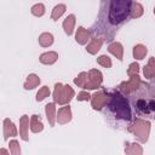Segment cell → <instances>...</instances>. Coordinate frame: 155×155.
Wrapping results in <instances>:
<instances>
[{
  "label": "cell",
  "mask_w": 155,
  "mask_h": 155,
  "mask_svg": "<svg viewBox=\"0 0 155 155\" xmlns=\"http://www.w3.org/2000/svg\"><path fill=\"white\" fill-rule=\"evenodd\" d=\"M105 105L108 108V111L116 120L130 121L132 119V110L130 103L120 91H114L113 93H110V96H108Z\"/></svg>",
  "instance_id": "cell-1"
},
{
  "label": "cell",
  "mask_w": 155,
  "mask_h": 155,
  "mask_svg": "<svg viewBox=\"0 0 155 155\" xmlns=\"http://www.w3.org/2000/svg\"><path fill=\"white\" fill-rule=\"evenodd\" d=\"M132 0H110L108 7V21L113 25H117L127 19L131 12Z\"/></svg>",
  "instance_id": "cell-2"
},
{
  "label": "cell",
  "mask_w": 155,
  "mask_h": 155,
  "mask_svg": "<svg viewBox=\"0 0 155 155\" xmlns=\"http://www.w3.org/2000/svg\"><path fill=\"white\" fill-rule=\"evenodd\" d=\"M128 132H131L139 142L145 143L150 134V122L143 119H136L132 125L128 126Z\"/></svg>",
  "instance_id": "cell-3"
},
{
  "label": "cell",
  "mask_w": 155,
  "mask_h": 155,
  "mask_svg": "<svg viewBox=\"0 0 155 155\" xmlns=\"http://www.w3.org/2000/svg\"><path fill=\"white\" fill-rule=\"evenodd\" d=\"M73 97H74V90L69 85L63 86L61 82H57L54 85V91H53L54 103H58L59 105H65L71 101Z\"/></svg>",
  "instance_id": "cell-4"
},
{
  "label": "cell",
  "mask_w": 155,
  "mask_h": 155,
  "mask_svg": "<svg viewBox=\"0 0 155 155\" xmlns=\"http://www.w3.org/2000/svg\"><path fill=\"white\" fill-rule=\"evenodd\" d=\"M103 81V75L99 70L97 69H91L88 73H87V80L84 85V88L86 90H94L97 87L101 86Z\"/></svg>",
  "instance_id": "cell-5"
},
{
  "label": "cell",
  "mask_w": 155,
  "mask_h": 155,
  "mask_svg": "<svg viewBox=\"0 0 155 155\" xmlns=\"http://www.w3.org/2000/svg\"><path fill=\"white\" fill-rule=\"evenodd\" d=\"M130 81L127 82H121L119 85V91L126 96V94H131L132 92H136L138 90V87L140 86L142 81H140V78L138 75H133V76H130Z\"/></svg>",
  "instance_id": "cell-6"
},
{
  "label": "cell",
  "mask_w": 155,
  "mask_h": 155,
  "mask_svg": "<svg viewBox=\"0 0 155 155\" xmlns=\"http://www.w3.org/2000/svg\"><path fill=\"white\" fill-rule=\"evenodd\" d=\"M91 104L94 110H102V108L105 105L107 99H108V93L104 90H101L96 92L93 96H91Z\"/></svg>",
  "instance_id": "cell-7"
},
{
  "label": "cell",
  "mask_w": 155,
  "mask_h": 155,
  "mask_svg": "<svg viewBox=\"0 0 155 155\" xmlns=\"http://www.w3.org/2000/svg\"><path fill=\"white\" fill-rule=\"evenodd\" d=\"M56 119H57L58 124H61V125H64V124L69 122L71 120V110H70V107L69 105L62 107L58 110V114H57Z\"/></svg>",
  "instance_id": "cell-8"
},
{
  "label": "cell",
  "mask_w": 155,
  "mask_h": 155,
  "mask_svg": "<svg viewBox=\"0 0 155 155\" xmlns=\"http://www.w3.org/2000/svg\"><path fill=\"white\" fill-rule=\"evenodd\" d=\"M15 136H17L16 126L13 125V122L10 119H5L4 120V138H5V140H7L8 137H15Z\"/></svg>",
  "instance_id": "cell-9"
},
{
  "label": "cell",
  "mask_w": 155,
  "mask_h": 155,
  "mask_svg": "<svg viewBox=\"0 0 155 155\" xmlns=\"http://www.w3.org/2000/svg\"><path fill=\"white\" fill-rule=\"evenodd\" d=\"M19 134L23 140H28V128H29V117L28 115H23L19 119Z\"/></svg>",
  "instance_id": "cell-10"
},
{
  "label": "cell",
  "mask_w": 155,
  "mask_h": 155,
  "mask_svg": "<svg viewBox=\"0 0 155 155\" xmlns=\"http://www.w3.org/2000/svg\"><path fill=\"white\" fill-rule=\"evenodd\" d=\"M108 51L114 54L119 61H122V57H124V47L120 42L115 41V42H111L109 46H108Z\"/></svg>",
  "instance_id": "cell-11"
},
{
  "label": "cell",
  "mask_w": 155,
  "mask_h": 155,
  "mask_svg": "<svg viewBox=\"0 0 155 155\" xmlns=\"http://www.w3.org/2000/svg\"><path fill=\"white\" fill-rule=\"evenodd\" d=\"M90 36H91V34H90V31H88L87 29H85V28H82V27H79V28H78L75 39H76V41H78L80 45L87 44V41L90 40Z\"/></svg>",
  "instance_id": "cell-12"
},
{
  "label": "cell",
  "mask_w": 155,
  "mask_h": 155,
  "mask_svg": "<svg viewBox=\"0 0 155 155\" xmlns=\"http://www.w3.org/2000/svg\"><path fill=\"white\" fill-rule=\"evenodd\" d=\"M57 59H58V53L54 51H48V52H45L40 56V62L42 64H47V65L56 63Z\"/></svg>",
  "instance_id": "cell-13"
},
{
  "label": "cell",
  "mask_w": 155,
  "mask_h": 155,
  "mask_svg": "<svg viewBox=\"0 0 155 155\" xmlns=\"http://www.w3.org/2000/svg\"><path fill=\"white\" fill-rule=\"evenodd\" d=\"M45 113L47 116V120L50 122V126H54L56 124V105L54 103H48L45 105Z\"/></svg>",
  "instance_id": "cell-14"
},
{
  "label": "cell",
  "mask_w": 155,
  "mask_h": 155,
  "mask_svg": "<svg viewBox=\"0 0 155 155\" xmlns=\"http://www.w3.org/2000/svg\"><path fill=\"white\" fill-rule=\"evenodd\" d=\"M102 45H103V39H101V38H96V39H93V40L87 45L86 51H87L88 53H91V54H96V53L101 50Z\"/></svg>",
  "instance_id": "cell-15"
},
{
  "label": "cell",
  "mask_w": 155,
  "mask_h": 155,
  "mask_svg": "<svg viewBox=\"0 0 155 155\" xmlns=\"http://www.w3.org/2000/svg\"><path fill=\"white\" fill-rule=\"evenodd\" d=\"M143 74L147 79H153L154 78V75H155V58L154 57L149 58L148 64L143 69Z\"/></svg>",
  "instance_id": "cell-16"
},
{
  "label": "cell",
  "mask_w": 155,
  "mask_h": 155,
  "mask_svg": "<svg viewBox=\"0 0 155 155\" xmlns=\"http://www.w3.org/2000/svg\"><path fill=\"white\" fill-rule=\"evenodd\" d=\"M74 25H75V16L74 15H69L64 22H63V28H64V31L68 34V35H71L73 31H74Z\"/></svg>",
  "instance_id": "cell-17"
},
{
  "label": "cell",
  "mask_w": 155,
  "mask_h": 155,
  "mask_svg": "<svg viewBox=\"0 0 155 155\" xmlns=\"http://www.w3.org/2000/svg\"><path fill=\"white\" fill-rule=\"evenodd\" d=\"M40 84V78L36 74H29L27 78V81L24 82V88L25 90H33Z\"/></svg>",
  "instance_id": "cell-18"
},
{
  "label": "cell",
  "mask_w": 155,
  "mask_h": 155,
  "mask_svg": "<svg viewBox=\"0 0 155 155\" xmlns=\"http://www.w3.org/2000/svg\"><path fill=\"white\" fill-rule=\"evenodd\" d=\"M125 153L128 154V155H142L143 154V149L137 143H126Z\"/></svg>",
  "instance_id": "cell-19"
},
{
  "label": "cell",
  "mask_w": 155,
  "mask_h": 155,
  "mask_svg": "<svg viewBox=\"0 0 155 155\" xmlns=\"http://www.w3.org/2000/svg\"><path fill=\"white\" fill-rule=\"evenodd\" d=\"M30 130L31 132L34 133H38V132H41L44 130V125L40 120V117L38 115H33L31 119H30Z\"/></svg>",
  "instance_id": "cell-20"
},
{
  "label": "cell",
  "mask_w": 155,
  "mask_h": 155,
  "mask_svg": "<svg viewBox=\"0 0 155 155\" xmlns=\"http://www.w3.org/2000/svg\"><path fill=\"white\" fill-rule=\"evenodd\" d=\"M147 53H148V48L142 44H138L133 47V57L136 59H143Z\"/></svg>",
  "instance_id": "cell-21"
},
{
  "label": "cell",
  "mask_w": 155,
  "mask_h": 155,
  "mask_svg": "<svg viewBox=\"0 0 155 155\" xmlns=\"http://www.w3.org/2000/svg\"><path fill=\"white\" fill-rule=\"evenodd\" d=\"M39 44L42 47H48L53 44V35L51 33H42L39 36Z\"/></svg>",
  "instance_id": "cell-22"
},
{
  "label": "cell",
  "mask_w": 155,
  "mask_h": 155,
  "mask_svg": "<svg viewBox=\"0 0 155 155\" xmlns=\"http://www.w3.org/2000/svg\"><path fill=\"white\" fill-rule=\"evenodd\" d=\"M144 12V8L143 6L139 4V2H132V6H131V17L132 18H139Z\"/></svg>",
  "instance_id": "cell-23"
},
{
  "label": "cell",
  "mask_w": 155,
  "mask_h": 155,
  "mask_svg": "<svg viewBox=\"0 0 155 155\" xmlns=\"http://www.w3.org/2000/svg\"><path fill=\"white\" fill-rule=\"evenodd\" d=\"M65 8H67V6L64 5V4H59V5H57V6H54V8L52 10V15H51V18L53 19V21H57L64 12H65Z\"/></svg>",
  "instance_id": "cell-24"
},
{
  "label": "cell",
  "mask_w": 155,
  "mask_h": 155,
  "mask_svg": "<svg viewBox=\"0 0 155 155\" xmlns=\"http://www.w3.org/2000/svg\"><path fill=\"white\" fill-rule=\"evenodd\" d=\"M31 13L34 15V16H36V17H41L44 13H45V6H44V4H35L34 6H31Z\"/></svg>",
  "instance_id": "cell-25"
},
{
  "label": "cell",
  "mask_w": 155,
  "mask_h": 155,
  "mask_svg": "<svg viewBox=\"0 0 155 155\" xmlns=\"http://www.w3.org/2000/svg\"><path fill=\"white\" fill-rule=\"evenodd\" d=\"M48 96H50V88L47 86H44V87H41L38 91V93H36V101L38 102H41V101H44Z\"/></svg>",
  "instance_id": "cell-26"
},
{
  "label": "cell",
  "mask_w": 155,
  "mask_h": 155,
  "mask_svg": "<svg viewBox=\"0 0 155 155\" xmlns=\"http://www.w3.org/2000/svg\"><path fill=\"white\" fill-rule=\"evenodd\" d=\"M8 147H10V153L12 155H19L21 154V148H19V143L13 139V140H10L8 143Z\"/></svg>",
  "instance_id": "cell-27"
},
{
  "label": "cell",
  "mask_w": 155,
  "mask_h": 155,
  "mask_svg": "<svg viewBox=\"0 0 155 155\" xmlns=\"http://www.w3.org/2000/svg\"><path fill=\"white\" fill-rule=\"evenodd\" d=\"M97 63L101 64V65L104 67V68H110V67H111V59H110L108 56H105V54L99 56V57L97 58Z\"/></svg>",
  "instance_id": "cell-28"
},
{
  "label": "cell",
  "mask_w": 155,
  "mask_h": 155,
  "mask_svg": "<svg viewBox=\"0 0 155 155\" xmlns=\"http://www.w3.org/2000/svg\"><path fill=\"white\" fill-rule=\"evenodd\" d=\"M86 80H87V73L82 71V73H80V74L78 75V78H75V79H74V84H75V85H78L79 87H84V85H85Z\"/></svg>",
  "instance_id": "cell-29"
},
{
  "label": "cell",
  "mask_w": 155,
  "mask_h": 155,
  "mask_svg": "<svg viewBox=\"0 0 155 155\" xmlns=\"http://www.w3.org/2000/svg\"><path fill=\"white\" fill-rule=\"evenodd\" d=\"M138 71H139V64L134 62V63L130 64V67H128V69H127V75H128V76L138 75Z\"/></svg>",
  "instance_id": "cell-30"
},
{
  "label": "cell",
  "mask_w": 155,
  "mask_h": 155,
  "mask_svg": "<svg viewBox=\"0 0 155 155\" xmlns=\"http://www.w3.org/2000/svg\"><path fill=\"white\" fill-rule=\"evenodd\" d=\"M90 98H91V96L87 92H84V91L78 94V101H88Z\"/></svg>",
  "instance_id": "cell-31"
},
{
  "label": "cell",
  "mask_w": 155,
  "mask_h": 155,
  "mask_svg": "<svg viewBox=\"0 0 155 155\" xmlns=\"http://www.w3.org/2000/svg\"><path fill=\"white\" fill-rule=\"evenodd\" d=\"M0 154H8V151L5 149H0Z\"/></svg>",
  "instance_id": "cell-32"
}]
</instances>
